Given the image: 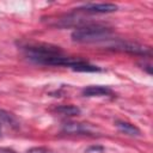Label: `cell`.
Returning <instances> with one entry per match:
<instances>
[{
    "label": "cell",
    "mask_w": 153,
    "mask_h": 153,
    "mask_svg": "<svg viewBox=\"0 0 153 153\" xmlns=\"http://www.w3.org/2000/svg\"><path fill=\"white\" fill-rule=\"evenodd\" d=\"M111 30L102 25H86L79 26L72 32V41L78 43H91L99 42L109 38Z\"/></svg>",
    "instance_id": "cell-2"
},
{
    "label": "cell",
    "mask_w": 153,
    "mask_h": 153,
    "mask_svg": "<svg viewBox=\"0 0 153 153\" xmlns=\"http://www.w3.org/2000/svg\"><path fill=\"white\" fill-rule=\"evenodd\" d=\"M112 94L114 92L111 88L106 86H100V85L87 86L82 90L84 97H99V96H112Z\"/></svg>",
    "instance_id": "cell-6"
},
{
    "label": "cell",
    "mask_w": 153,
    "mask_h": 153,
    "mask_svg": "<svg viewBox=\"0 0 153 153\" xmlns=\"http://www.w3.org/2000/svg\"><path fill=\"white\" fill-rule=\"evenodd\" d=\"M54 110L65 116H75L80 114V109L75 105H60V106H56Z\"/></svg>",
    "instance_id": "cell-9"
},
{
    "label": "cell",
    "mask_w": 153,
    "mask_h": 153,
    "mask_svg": "<svg viewBox=\"0 0 153 153\" xmlns=\"http://www.w3.org/2000/svg\"><path fill=\"white\" fill-rule=\"evenodd\" d=\"M116 127H117L121 131H123V133H126V134H128V135H131V136H137V135L141 134L140 129H139L136 126H134V124H131V123H128V122L116 121Z\"/></svg>",
    "instance_id": "cell-8"
},
{
    "label": "cell",
    "mask_w": 153,
    "mask_h": 153,
    "mask_svg": "<svg viewBox=\"0 0 153 153\" xmlns=\"http://www.w3.org/2000/svg\"><path fill=\"white\" fill-rule=\"evenodd\" d=\"M0 153H17L16 151H13L12 148H7V147H0Z\"/></svg>",
    "instance_id": "cell-12"
},
{
    "label": "cell",
    "mask_w": 153,
    "mask_h": 153,
    "mask_svg": "<svg viewBox=\"0 0 153 153\" xmlns=\"http://www.w3.org/2000/svg\"><path fill=\"white\" fill-rule=\"evenodd\" d=\"M25 55L29 60L44 65V66H66L71 67L76 59L66 56L59 47H51L47 44H36L26 45L23 48Z\"/></svg>",
    "instance_id": "cell-1"
},
{
    "label": "cell",
    "mask_w": 153,
    "mask_h": 153,
    "mask_svg": "<svg viewBox=\"0 0 153 153\" xmlns=\"http://www.w3.org/2000/svg\"><path fill=\"white\" fill-rule=\"evenodd\" d=\"M78 10L86 11L90 13H110L117 10V5L115 4H85L80 6Z\"/></svg>",
    "instance_id": "cell-4"
},
{
    "label": "cell",
    "mask_w": 153,
    "mask_h": 153,
    "mask_svg": "<svg viewBox=\"0 0 153 153\" xmlns=\"http://www.w3.org/2000/svg\"><path fill=\"white\" fill-rule=\"evenodd\" d=\"M0 123H6L7 126H11L13 128H17L19 126L16 117L11 112H7L5 110H0Z\"/></svg>",
    "instance_id": "cell-10"
},
{
    "label": "cell",
    "mask_w": 153,
    "mask_h": 153,
    "mask_svg": "<svg viewBox=\"0 0 153 153\" xmlns=\"http://www.w3.org/2000/svg\"><path fill=\"white\" fill-rule=\"evenodd\" d=\"M62 131L67 134H91L92 128L87 123H78V122H67L62 127Z\"/></svg>",
    "instance_id": "cell-5"
},
{
    "label": "cell",
    "mask_w": 153,
    "mask_h": 153,
    "mask_svg": "<svg viewBox=\"0 0 153 153\" xmlns=\"http://www.w3.org/2000/svg\"><path fill=\"white\" fill-rule=\"evenodd\" d=\"M112 49L115 50H120V51H127L130 54H135V55H149L151 54V49L145 45H140L137 43H131V42H123V41H118L115 42L114 44L110 45Z\"/></svg>",
    "instance_id": "cell-3"
},
{
    "label": "cell",
    "mask_w": 153,
    "mask_h": 153,
    "mask_svg": "<svg viewBox=\"0 0 153 153\" xmlns=\"http://www.w3.org/2000/svg\"><path fill=\"white\" fill-rule=\"evenodd\" d=\"M71 68L75 72H100L102 69L94 65L88 63L85 60L81 59H76V61L71 66Z\"/></svg>",
    "instance_id": "cell-7"
},
{
    "label": "cell",
    "mask_w": 153,
    "mask_h": 153,
    "mask_svg": "<svg viewBox=\"0 0 153 153\" xmlns=\"http://www.w3.org/2000/svg\"><path fill=\"white\" fill-rule=\"evenodd\" d=\"M27 153H51V152L44 147H32L27 151Z\"/></svg>",
    "instance_id": "cell-11"
},
{
    "label": "cell",
    "mask_w": 153,
    "mask_h": 153,
    "mask_svg": "<svg viewBox=\"0 0 153 153\" xmlns=\"http://www.w3.org/2000/svg\"><path fill=\"white\" fill-rule=\"evenodd\" d=\"M0 134H1V123H0Z\"/></svg>",
    "instance_id": "cell-13"
}]
</instances>
